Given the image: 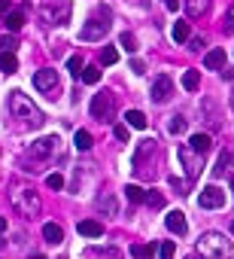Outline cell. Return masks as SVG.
Returning a JSON list of instances; mask_svg holds the SVG:
<instances>
[{
	"label": "cell",
	"mask_w": 234,
	"mask_h": 259,
	"mask_svg": "<svg viewBox=\"0 0 234 259\" xmlns=\"http://www.w3.org/2000/svg\"><path fill=\"white\" fill-rule=\"evenodd\" d=\"M231 189H234V180H231Z\"/></svg>",
	"instance_id": "obj_44"
},
{
	"label": "cell",
	"mask_w": 234,
	"mask_h": 259,
	"mask_svg": "<svg viewBox=\"0 0 234 259\" xmlns=\"http://www.w3.org/2000/svg\"><path fill=\"white\" fill-rule=\"evenodd\" d=\"M188 146H192V150H198V153L204 156V153L210 150V146H213V140H210V134H192Z\"/></svg>",
	"instance_id": "obj_18"
},
{
	"label": "cell",
	"mask_w": 234,
	"mask_h": 259,
	"mask_svg": "<svg viewBox=\"0 0 234 259\" xmlns=\"http://www.w3.org/2000/svg\"><path fill=\"white\" fill-rule=\"evenodd\" d=\"M222 28H225V34H231V31H234V10H228V13H225V25H222Z\"/></svg>",
	"instance_id": "obj_37"
},
{
	"label": "cell",
	"mask_w": 234,
	"mask_h": 259,
	"mask_svg": "<svg viewBox=\"0 0 234 259\" xmlns=\"http://www.w3.org/2000/svg\"><path fill=\"white\" fill-rule=\"evenodd\" d=\"M46 186H49V189H64V177H61V174H49V177H46Z\"/></svg>",
	"instance_id": "obj_34"
},
{
	"label": "cell",
	"mask_w": 234,
	"mask_h": 259,
	"mask_svg": "<svg viewBox=\"0 0 234 259\" xmlns=\"http://www.w3.org/2000/svg\"><path fill=\"white\" fill-rule=\"evenodd\" d=\"M58 150H61L58 134H46V137H40V140L30 143L28 156H30V159H52V156H58Z\"/></svg>",
	"instance_id": "obj_4"
},
{
	"label": "cell",
	"mask_w": 234,
	"mask_h": 259,
	"mask_svg": "<svg viewBox=\"0 0 234 259\" xmlns=\"http://www.w3.org/2000/svg\"><path fill=\"white\" fill-rule=\"evenodd\" d=\"M4 13H10V0H0V16Z\"/></svg>",
	"instance_id": "obj_42"
},
{
	"label": "cell",
	"mask_w": 234,
	"mask_h": 259,
	"mask_svg": "<svg viewBox=\"0 0 234 259\" xmlns=\"http://www.w3.org/2000/svg\"><path fill=\"white\" fill-rule=\"evenodd\" d=\"M12 204L22 216H36L40 213V198H36L34 189H16L12 192Z\"/></svg>",
	"instance_id": "obj_3"
},
{
	"label": "cell",
	"mask_w": 234,
	"mask_h": 259,
	"mask_svg": "<svg viewBox=\"0 0 234 259\" xmlns=\"http://www.w3.org/2000/svg\"><path fill=\"white\" fill-rule=\"evenodd\" d=\"M125 195H128V201H146V192L140 189V186H134V183H128V186H125Z\"/></svg>",
	"instance_id": "obj_26"
},
{
	"label": "cell",
	"mask_w": 234,
	"mask_h": 259,
	"mask_svg": "<svg viewBox=\"0 0 234 259\" xmlns=\"http://www.w3.org/2000/svg\"><path fill=\"white\" fill-rule=\"evenodd\" d=\"M146 204L155 207V210H162V207H164V195H162V192H146Z\"/></svg>",
	"instance_id": "obj_31"
},
{
	"label": "cell",
	"mask_w": 234,
	"mask_h": 259,
	"mask_svg": "<svg viewBox=\"0 0 234 259\" xmlns=\"http://www.w3.org/2000/svg\"><path fill=\"white\" fill-rule=\"evenodd\" d=\"M168 131H170V134H182V131H186V119H182V116H170Z\"/></svg>",
	"instance_id": "obj_32"
},
{
	"label": "cell",
	"mask_w": 234,
	"mask_h": 259,
	"mask_svg": "<svg viewBox=\"0 0 234 259\" xmlns=\"http://www.w3.org/2000/svg\"><path fill=\"white\" fill-rule=\"evenodd\" d=\"M170 95H174V83H170V77H158V80L152 83V101H155V104H164Z\"/></svg>",
	"instance_id": "obj_11"
},
{
	"label": "cell",
	"mask_w": 234,
	"mask_h": 259,
	"mask_svg": "<svg viewBox=\"0 0 234 259\" xmlns=\"http://www.w3.org/2000/svg\"><path fill=\"white\" fill-rule=\"evenodd\" d=\"M98 207H100V210H106V213H116V198L104 192V195L98 198Z\"/></svg>",
	"instance_id": "obj_33"
},
{
	"label": "cell",
	"mask_w": 234,
	"mask_h": 259,
	"mask_svg": "<svg viewBox=\"0 0 234 259\" xmlns=\"http://www.w3.org/2000/svg\"><path fill=\"white\" fill-rule=\"evenodd\" d=\"M158 253H162V256H164V259H170V256H174V253H176V247H174V241H164V244H162V247H158Z\"/></svg>",
	"instance_id": "obj_36"
},
{
	"label": "cell",
	"mask_w": 234,
	"mask_h": 259,
	"mask_svg": "<svg viewBox=\"0 0 234 259\" xmlns=\"http://www.w3.org/2000/svg\"><path fill=\"white\" fill-rule=\"evenodd\" d=\"M164 226H168L174 235H186V232H188V223H186L182 210H168V216H164Z\"/></svg>",
	"instance_id": "obj_12"
},
{
	"label": "cell",
	"mask_w": 234,
	"mask_h": 259,
	"mask_svg": "<svg viewBox=\"0 0 234 259\" xmlns=\"http://www.w3.org/2000/svg\"><path fill=\"white\" fill-rule=\"evenodd\" d=\"M234 165V153L231 150H222L219 153V159H216V168H213V174L216 177H222V174H228V168Z\"/></svg>",
	"instance_id": "obj_16"
},
{
	"label": "cell",
	"mask_w": 234,
	"mask_h": 259,
	"mask_svg": "<svg viewBox=\"0 0 234 259\" xmlns=\"http://www.w3.org/2000/svg\"><path fill=\"white\" fill-rule=\"evenodd\" d=\"M155 250H158V244H134L131 247V256H140L143 259V256H152Z\"/></svg>",
	"instance_id": "obj_27"
},
{
	"label": "cell",
	"mask_w": 234,
	"mask_h": 259,
	"mask_svg": "<svg viewBox=\"0 0 234 259\" xmlns=\"http://www.w3.org/2000/svg\"><path fill=\"white\" fill-rule=\"evenodd\" d=\"M0 70H4L6 77L18 70V58H16V52H4V55H0Z\"/></svg>",
	"instance_id": "obj_20"
},
{
	"label": "cell",
	"mask_w": 234,
	"mask_h": 259,
	"mask_svg": "<svg viewBox=\"0 0 234 259\" xmlns=\"http://www.w3.org/2000/svg\"><path fill=\"white\" fill-rule=\"evenodd\" d=\"M180 162H182L188 180H194L201 174V153L198 150H192V146H180Z\"/></svg>",
	"instance_id": "obj_7"
},
{
	"label": "cell",
	"mask_w": 234,
	"mask_h": 259,
	"mask_svg": "<svg viewBox=\"0 0 234 259\" xmlns=\"http://www.w3.org/2000/svg\"><path fill=\"white\" fill-rule=\"evenodd\" d=\"M170 34H174V40H176V43H186V40H188V22H176Z\"/></svg>",
	"instance_id": "obj_24"
},
{
	"label": "cell",
	"mask_w": 234,
	"mask_h": 259,
	"mask_svg": "<svg viewBox=\"0 0 234 259\" xmlns=\"http://www.w3.org/2000/svg\"><path fill=\"white\" fill-rule=\"evenodd\" d=\"M73 143H76V150H92V134L86 128H80L73 134Z\"/></svg>",
	"instance_id": "obj_23"
},
{
	"label": "cell",
	"mask_w": 234,
	"mask_h": 259,
	"mask_svg": "<svg viewBox=\"0 0 234 259\" xmlns=\"http://www.w3.org/2000/svg\"><path fill=\"white\" fill-rule=\"evenodd\" d=\"M70 13H73L70 0H55V4H46L43 7V19L49 25H67L70 22Z\"/></svg>",
	"instance_id": "obj_5"
},
{
	"label": "cell",
	"mask_w": 234,
	"mask_h": 259,
	"mask_svg": "<svg viewBox=\"0 0 234 259\" xmlns=\"http://www.w3.org/2000/svg\"><path fill=\"white\" fill-rule=\"evenodd\" d=\"M16 46H18L16 37H4V40H0V52H16Z\"/></svg>",
	"instance_id": "obj_35"
},
{
	"label": "cell",
	"mask_w": 234,
	"mask_h": 259,
	"mask_svg": "<svg viewBox=\"0 0 234 259\" xmlns=\"http://www.w3.org/2000/svg\"><path fill=\"white\" fill-rule=\"evenodd\" d=\"M67 70L73 73V77H82V58L80 55H70L67 58Z\"/></svg>",
	"instance_id": "obj_30"
},
{
	"label": "cell",
	"mask_w": 234,
	"mask_h": 259,
	"mask_svg": "<svg viewBox=\"0 0 234 259\" xmlns=\"http://www.w3.org/2000/svg\"><path fill=\"white\" fill-rule=\"evenodd\" d=\"M131 70H134V73H146V64H143L140 58H134V61H131Z\"/></svg>",
	"instance_id": "obj_40"
},
{
	"label": "cell",
	"mask_w": 234,
	"mask_h": 259,
	"mask_svg": "<svg viewBox=\"0 0 234 259\" xmlns=\"http://www.w3.org/2000/svg\"><path fill=\"white\" fill-rule=\"evenodd\" d=\"M231 104H234V101H231Z\"/></svg>",
	"instance_id": "obj_45"
},
{
	"label": "cell",
	"mask_w": 234,
	"mask_h": 259,
	"mask_svg": "<svg viewBox=\"0 0 234 259\" xmlns=\"http://www.w3.org/2000/svg\"><path fill=\"white\" fill-rule=\"evenodd\" d=\"M198 86H201V73L198 70H186L182 73V89L186 92H198Z\"/></svg>",
	"instance_id": "obj_19"
},
{
	"label": "cell",
	"mask_w": 234,
	"mask_h": 259,
	"mask_svg": "<svg viewBox=\"0 0 234 259\" xmlns=\"http://www.w3.org/2000/svg\"><path fill=\"white\" fill-rule=\"evenodd\" d=\"M4 232H6V219H4V216H0V235H4Z\"/></svg>",
	"instance_id": "obj_43"
},
{
	"label": "cell",
	"mask_w": 234,
	"mask_h": 259,
	"mask_svg": "<svg viewBox=\"0 0 234 259\" xmlns=\"http://www.w3.org/2000/svg\"><path fill=\"white\" fill-rule=\"evenodd\" d=\"M119 46H122V49H128V52H137V37L125 31V34L119 37Z\"/></svg>",
	"instance_id": "obj_29"
},
{
	"label": "cell",
	"mask_w": 234,
	"mask_h": 259,
	"mask_svg": "<svg viewBox=\"0 0 234 259\" xmlns=\"http://www.w3.org/2000/svg\"><path fill=\"white\" fill-rule=\"evenodd\" d=\"M88 110H92V119L110 122V119H112V98H110L106 92H104V95H94L92 104H88Z\"/></svg>",
	"instance_id": "obj_6"
},
{
	"label": "cell",
	"mask_w": 234,
	"mask_h": 259,
	"mask_svg": "<svg viewBox=\"0 0 234 259\" xmlns=\"http://www.w3.org/2000/svg\"><path fill=\"white\" fill-rule=\"evenodd\" d=\"M43 238H46L49 244H61V241H64V229H61L58 223H46V226H43Z\"/></svg>",
	"instance_id": "obj_17"
},
{
	"label": "cell",
	"mask_w": 234,
	"mask_h": 259,
	"mask_svg": "<svg viewBox=\"0 0 234 259\" xmlns=\"http://www.w3.org/2000/svg\"><path fill=\"white\" fill-rule=\"evenodd\" d=\"M76 232H80L82 238H100L104 235V226L98 223V219H82V223L76 226Z\"/></svg>",
	"instance_id": "obj_13"
},
{
	"label": "cell",
	"mask_w": 234,
	"mask_h": 259,
	"mask_svg": "<svg viewBox=\"0 0 234 259\" xmlns=\"http://www.w3.org/2000/svg\"><path fill=\"white\" fill-rule=\"evenodd\" d=\"M125 122H128L131 128H137V131L146 128V116L140 113V110H128V113H125Z\"/></svg>",
	"instance_id": "obj_21"
},
{
	"label": "cell",
	"mask_w": 234,
	"mask_h": 259,
	"mask_svg": "<svg viewBox=\"0 0 234 259\" xmlns=\"http://www.w3.org/2000/svg\"><path fill=\"white\" fill-rule=\"evenodd\" d=\"M198 253L201 256H210V259H225L231 253V241L222 232H204L198 238Z\"/></svg>",
	"instance_id": "obj_2"
},
{
	"label": "cell",
	"mask_w": 234,
	"mask_h": 259,
	"mask_svg": "<svg viewBox=\"0 0 234 259\" xmlns=\"http://www.w3.org/2000/svg\"><path fill=\"white\" fill-rule=\"evenodd\" d=\"M4 25H6V28L16 34V31L24 25V13H22V10H12V13H6V22H4Z\"/></svg>",
	"instance_id": "obj_22"
},
{
	"label": "cell",
	"mask_w": 234,
	"mask_h": 259,
	"mask_svg": "<svg viewBox=\"0 0 234 259\" xmlns=\"http://www.w3.org/2000/svg\"><path fill=\"white\" fill-rule=\"evenodd\" d=\"M204 67L207 70H222L225 67V49H210L204 55Z\"/></svg>",
	"instance_id": "obj_14"
},
{
	"label": "cell",
	"mask_w": 234,
	"mask_h": 259,
	"mask_svg": "<svg viewBox=\"0 0 234 259\" xmlns=\"http://www.w3.org/2000/svg\"><path fill=\"white\" fill-rule=\"evenodd\" d=\"M34 89H36V92H46V95L55 92V89H58V73H55L52 67L36 70V73H34Z\"/></svg>",
	"instance_id": "obj_9"
},
{
	"label": "cell",
	"mask_w": 234,
	"mask_h": 259,
	"mask_svg": "<svg viewBox=\"0 0 234 259\" xmlns=\"http://www.w3.org/2000/svg\"><path fill=\"white\" fill-rule=\"evenodd\" d=\"M207 10H210V0H186V13H188V19H201Z\"/></svg>",
	"instance_id": "obj_15"
},
{
	"label": "cell",
	"mask_w": 234,
	"mask_h": 259,
	"mask_svg": "<svg viewBox=\"0 0 234 259\" xmlns=\"http://www.w3.org/2000/svg\"><path fill=\"white\" fill-rule=\"evenodd\" d=\"M188 49H192V52H201V49H204V40H201V37H192V40H188Z\"/></svg>",
	"instance_id": "obj_38"
},
{
	"label": "cell",
	"mask_w": 234,
	"mask_h": 259,
	"mask_svg": "<svg viewBox=\"0 0 234 259\" xmlns=\"http://www.w3.org/2000/svg\"><path fill=\"white\" fill-rule=\"evenodd\" d=\"M82 80L88 83V86H94V83H100V67H82Z\"/></svg>",
	"instance_id": "obj_28"
},
{
	"label": "cell",
	"mask_w": 234,
	"mask_h": 259,
	"mask_svg": "<svg viewBox=\"0 0 234 259\" xmlns=\"http://www.w3.org/2000/svg\"><path fill=\"white\" fill-rule=\"evenodd\" d=\"M198 204H201L204 210H216V207L225 204V192H222L219 186H204L201 195H198Z\"/></svg>",
	"instance_id": "obj_10"
},
{
	"label": "cell",
	"mask_w": 234,
	"mask_h": 259,
	"mask_svg": "<svg viewBox=\"0 0 234 259\" xmlns=\"http://www.w3.org/2000/svg\"><path fill=\"white\" fill-rule=\"evenodd\" d=\"M164 4H168V10H170V13H176V10H180V0H164Z\"/></svg>",
	"instance_id": "obj_41"
},
{
	"label": "cell",
	"mask_w": 234,
	"mask_h": 259,
	"mask_svg": "<svg viewBox=\"0 0 234 259\" xmlns=\"http://www.w3.org/2000/svg\"><path fill=\"white\" fill-rule=\"evenodd\" d=\"M119 61V49L116 46H104L100 49V64H116Z\"/></svg>",
	"instance_id": "obj_25"
},
{
	"label": "cell",
	"mask_w": 234,
	"mask_h": 259,
	"mask_svg": "<svg viewBox=\"0 0 234 259\" xmlns=\"http://www.w3.org/2000/svg\"><path fill=\"white\" fill-rule=\"evenodd\" d=\"M106 31H110V22H106V19H88V22L82 25L80 37H82L86 43H94V40H104Z\"/></svg>",
	"instance_id": "obj_8"
},
{
	"label": "cell",
	"mask_w": 234,
	"mask_h": 259,
	"mask_svg": "<svg viewBox=\"0 0 234 259\" xmlns=\"http://www.w3.org/2000/svg\"><path fill=\"white\" fill-rule=\"evenodd\" d=\"M112 134L119 137V140H128V125H116V128H112Z\"/></svg>",
	"instance_id": "obj_39"
},
{
	"label": "cell",
	"mask_w": 234,
	"mask_h": 259,
	"mask_svg": "<svg viewBox=\"0 0 234 259\" xmlns=\"http://www.w3.org/2000/svg\"><path fill=\"white\" fill-rule=\"evenodd\" d=\"M10 113H12V119H22L28 128H40L43 125V113L22 92H10Z\"/></svg>",
	"instance_id": "obj_1"
}]
</instances>
